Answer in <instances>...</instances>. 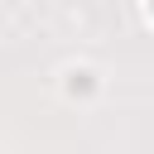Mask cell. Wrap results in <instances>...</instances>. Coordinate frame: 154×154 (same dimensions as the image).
<instances>
[{
	"instance_id": "6da1fadb",
	"label": "cell",
	"mask_w": 154,
	"mask_h": 154,
	"mask_svg": "<svg viewBox=\"0 0 154 154\" xmlns=\"http://www.w3.org/2000/svg\"><path fill=\"white\" fill-rule=\"evenodd\" d=\"M149 14H154V0H149Z\"/></svg>"
}]
</instances>
